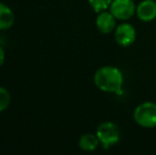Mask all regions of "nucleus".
Wrapping results in <instances>:
<instances>
[{"mask_svg":"<svg viewBox=\"0 0 156 155\" xmlns=\"http://www.w3.org/2000/svg\"><path fill=\"white\" fill-rule=\"evenodd\" d=\"M94 83L100 90L104 93H122L123 75L115 66H103L94 72Z\"/></svg>","mask_w":156,"mask_h":155,"instance_id":"nucleus-1","label":"nucleus"},{"mask_svg":"<svg viewBox=\"0 0 156 155\" xmlns=\"http://www.w3.org/2000/svg\"><path fill=\"white\" fill-rule=\"evenodd\" d=\"M134 120L138 125L147 129L156 128V103L147 101L134 111Z\"/></svg>","mask_w":156,"mask_h":155,"instance_id":"nucleus-2","label":"nucleus"},{"mask_svg":"<svg viewBox=\"0 0 156 155\" xmlns=\"http://www.w3.org/2000/svg\"><path fill=\"white\" fill-rule=\"evenodd\" d=\"M96 135L103 149L107 150L118 143L120 139V130L116 123L112 121H105L98 126Z\"/></svg>","mask_w":156,"mask_h":155,"instance_id":"nucleus-3","label":"nucleus"},{"mask_svg":"<svg viewBox=\"0 0 156 155\" xmlns=\"http://www.w3.org/2000/svg\"><path fill=\"white\" fill-rule=\"evenodd\" d=\"M109 12L119 20H127L136 14V5L133 0H113Z\"/></svg>","mask_w":156,"mask_h":155,"instance_id":"nucleus-4","label":"nucleus"},{"mask_svg":"<svg viewBox=\"0 0 156 155\" xmlns=\"http://www.w3.org/2000/svg\"><path fill=\"white\" fill-rule=\"evenodd\" d=\"M115 39L121 47H129L136 41V30L131 23H123L116 27Z\"/></svg>","mask_w":156,"mask_h":155,"instance_id":"nucleus-5","label":"nucleus"},{"mask_svg":"<svg viewBox=\"0 0 156 155\" xmlns=\"http://www.w3.org/2000/svg\"><path fill=\"white\" fill-rule=\"evenodd\" d=\"M136 15L144 23H150L156 18V2L154 0H142L136 6Z\"/></svg>","mask_w":156,"mask_h":155,"instance_id":"nucleus-6","label":"nucleus"},{"mask_svg":"<svg viewBox=\"0 0 156 155\" xmlns=\"http://www.w3.org/2000/svg\"><path fill=\"white\" fill-rule=\"evenodd\" d=\"M96 26L101 33L109 34L116 29V17L109 11H102L98 13Z\"/></svg>","mask_w":156,"mask_h":155,"instance_id":"nucleus-7","label":"nucleus"},{"mask_svg":"<svg viewBox=\"0 0 156 155\" xmlns=\"http://www.w3.org/2000/svg\"><path fill=\"white\" fill-rule=\"evenodd\" d=\"M15 23V15L10 6L0 2V30H8Z\"/></svg>","mask_w":156,"mask_h":155,"instance_id":"nucleus-8","label":"nucleus"},{"mask_svg":"<svg viewBox=\"0 0 156 155\" xmlns=\"http://www.w3.org/2000/svg\"><path fill=\"white\" fill-rule=\"evenodd\" d=\"M99 145H100V141H99L97 135L94 134H84L79 139V147L83 151H94Z\"/></svg>","mask_w":156,"mask_h":155,"instance_id":"nucleus-9","label":"nucleus"},{"mask_svg":"<svg viewBox=\"0 0 156 155\" xmlns=\"http://www.w3.org/2000/svg\"><path fill=\"white\" fill-rule=\"evenodd\" d=\"M112 1L113 0H88L89 4L96 13H100L109 9Z\"/></svg>","mask_w":156,"mask_h":155,"instance_id":"nucleus-10","label":"nucleus"},{"mask_svg":"<svg viewBox=\"0 0 156 155\" xmlns=\"http://www.w3.org/2000/svg\"><path fill=\"white\" fill-rule=\"evenodd\" d=\"M11 103V95L4 87L0 86V113L5 111Z\"/></svg>","mask_w":156,"mask_h":155,"instance_id":"nucleus-11","label":"nucleus"},{"mask_svg":"<svg viewBox=\"0 0 156 155\" xmlns=\"http://www.w3.org/2000/svg\"><path fill=\"white\" fill-rule=\"evenodd\" d=\"M4 60H5V53H4V50L3 48L0 46V67L3 65Z\"/></svg>","mask_w":156,"mask_h":155,"instance_id":"nucleus-12","label":"nucleus"}]
</instances>
